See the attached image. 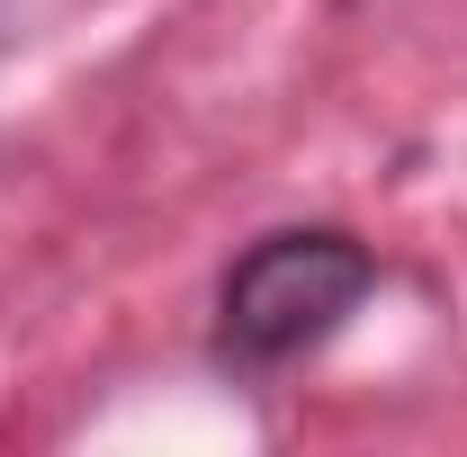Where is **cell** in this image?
<instances>
[{
	"mask_svg": "<svg viewBox=\"0 0 467 457\" xmlns=\"http://www.w3.org/2000/svg\"><path fill=\"white\" fill-rule=\"evenodd\" d=\"M378 287V251L350 225H279L216 279V368L225 377H279L342 332Z\"/></svg>",
	"mask_w": 467,
	"mask_h": 457,
	"instance_id": "obj_1",
	"label": "cell"
}]
</instances>
